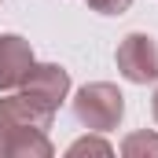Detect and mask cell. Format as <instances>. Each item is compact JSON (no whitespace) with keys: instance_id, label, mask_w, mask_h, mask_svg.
Instances as JSON below:
<instances>
[{"instance_id":"9","label":"cell","mask_w":158,"mask_h":158,"mask_svg":"<svg viewBox=\"0 0 158 158\" xmlns=\"http://www.w3.org/2000/svg\"><path fill=\"white\" fill-rule=\"evenodd\" d=\"M151 114H155V121H158V92L151 96Z\"/></svg>"},{"instance_id":"6","label":"cell","mask_w":158,"mask_h":158,"mask_svg":"<svg viewBox=\"0 0 158 158\" xmlns=\"http://www.w3.org/2000/svg\"><path fill=\"white\" fill-rule=\"evenodd\" d=\"M121 155L125 158H140V155H158V136L155 132H132L121 140Z\"/></svg>"},{"instance_id":"4","label":"cell","mask_w":158,"mask_h":158,"mask_svg":"<svg viewBox=\"0 0 158 158\" xmlns=\"http://www.w3.org/2000/svg\"><path fill=\"white\" fill-rule=\"evenodd\" d=\"M66 92H70V74H66L59 63H33L30 77L22 81V96H26L33 107L48 110V114H55V110L63 107Z\"/></svg>"},{"instance_id":"5","label":"cell","mask_w":158,"mask_h":158,"mask_svg":"<svg viewBox=\"0 0 158 158\" xmlns=\"http://www.w3.org/2000/svg\"><path fill=\"white\" fill-rule=\"evenodd\" d=\"M33 70V48L30 40L19 33H4L0 37V92H15L22 88V81Z\"/></svg>"},{"instance_id":"1","label":"cell","mask_w":158,"mask_h":158,"mask_svg":"<svg viewBox=\"0 0 158 158\" xmlns=\"http://www.w3.org/2000/svg\"><path fill=\"white\" fill-rule=\"evenodd\" d=\"M48 110L33 107L26 96H4L0 99V158H52Z\"/></svg>"},{"instance_id":"2","label":"cell","mask_w":158,"mask_h":158,"mask_svg":"<svg viewBox=\"0 0 158 158\" xmlns=\"http://www.w3.org/2000/svg\"><path fill=\"white\" fill-rule=\"evenodd\" d=\"M121 114H125V96L118 92V85L92 81V85L77 88V96H74V118L85 129H92V132L118 129Z\"/></svg>"},{"instance_id":"8","label":"cell","mask_w":158,"mask_h":158,"mask_svg":"<svg viewBox=\"0 0 158 158\" xmlns=\"http://www.w3.org/2000/svg\"><path fill=\"white\" fill-rule=\"evenodd\" d=\"M129 4L132 0H88V7L99 15H121V11H129Z\"/></svg>"},{"instance_id":"7","label":"cell","mask_w":158,"mask_h":158,"mask_svg":"<svg viewBox=\"0 0 158 158\" xmlns=\"http://www.w3.org/2000/svg\"><path fill=\"white\" fill-rule=\"evenodd\" d=\"M85 151H92V155H110L114 147H110L107 140H99V136H81V140L70 143V151H66V155L74 158V155H85Z\"/></svg>"},{"instance_id":"3","label":"cell","mask_w":158,"mask_h":158,"mask_svg":"<svg viewBox=\"0 0 158 158\" xmlns=\"http://www.w3.org/2000/svg\"><path fill=\"white\" fill-rule=\"evenodd\" d=\"M118 70L132 85H151L158 81V40L151 33H129L118 44Z\"/></svg>"}]
</instances>
